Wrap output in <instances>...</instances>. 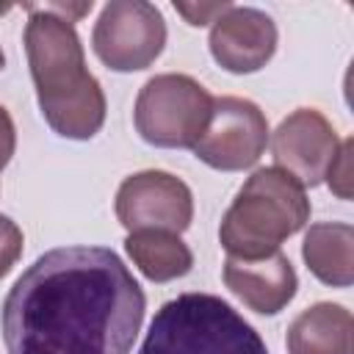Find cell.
<instances>
[{"mask_svg":"<svg viewBox=\"0 0 354 354\" xmlns=\"http://www.w3.org/2000/svg\"><path fill=\"white\" fill-rule=\"evenodd\" d=\"M147 296L105 246L50 249L28 266L3 301L8 354H130Z\"/></svg>","mask_w":354,"mask_h":354,"instance_id":"6da1fadb","label":"cell"},{"mask_svg":"<svg viewBox=\"0 0 354 354\" xmlns=\"http://www.w3.org/2000/svg\"><path fill=\"white\" fill-rule=\"evenodd\" d=\"M25 55L47 124L72 141H88L105 122V94L86 69L75 25L47 6H25Z\"/></svg>","mask_w":354,"mask_h":354,"instance_id":"7a4b0ae2","label":"cell"},{"mask_svg":"<svg viewBox=\"0 0 354 354\" xmlns=\"http://www.w3.org/2000/svg\"><path fill=\"white\" fill-rule=\"evenodd\" d=\"M310 221L304 185L277 166L257 169L227 207L218 241L230 257H266Z\"/></svg>","mask_w":354,"mask_h":354,"instance_id":"3957f363","label":"cell"},{"mask_svg":"<svg viewBox=\"0 0 354 354\" xmlns=\"http://www.w3.org/2000/svg\"><path fill=\"white\" fill-rule=\"evenodd\" d=\"M138 354H268L257 329L213 293H180L155 313Z\"/></svg>","mask_w":354,"mask_h":354,"instance_id":"277c9868","label":"cell"},{"mask_svg":"<svg viewBox=\"0 0 354 354\" xmlns=\"http://www.w3.org/2000/svg\"><path fill=\"white\" fill-rule=\"evenodd\" d=\"M213 111V97L191 75L166 72L149 77L133 108L138 136L160 149H194Z\"/></svg>","mask_w":354,"mask_h":354,"instance_id":"5b68a950","label":"cell"},{"mask_svg":"<svg viewBox=\"0 0 354 354\" xmlns=\"http://www.w3.org/2000/svg\"><path fill=\"white\" fill-rule=\"evenodd\" d=\"M166 44L163 14L147 0H111L91 33L97 58L113 72H138L155 64Z\"/></svg>","mask_w":354,"mask_h":354,"instance_id":"8992f818","label":"cell"},{"mask_svg":"<svg viewBox=\"0 0 354 354\" xmlns=\"http://www.w3.org/2000/svg\"><path fill=\"white\" fill-rule=\"evenodd\" d=\"M268 144L266 113L243 97H213L210 122L194 144V155L218 171L252 169Z\"/></svg>","mask_w":354,"mask_h":354,"instance_id":"52a82bcc","label":"cell"},{"mask_svg":"<svg viewBox=\"0 0 354 354\" xmlns=\"http://www.w3.org/2000/svg\"><path fill=\"white\" fill-rule=\"evenodd\" d=\"M113 210L127 232L166 230L180 235L191 227L194 196L180 177L160 169H147L122 180Z\"/></svg>","mask_w":354,"mask_h":354,"instance_id":"ba28073f","label":"cell"},{"mask_svg":"<svg viewBox=\"0 0 354 354\" xmlns=\"http://www.w3.org/2000/svg\"><path fill=\"white\" fill-rule=\"evenodd\" d=\"M337 133L315 108H296L279 122L271 136V155L277 169L296 177L304 188L318 185L337 155Z\"/></svg>","mask_w":354,"mask_h":354,"instance_id":"9c48e42d","label":"cell"},{"mask_svg":"<svg viewBox=\"0 0 354 354\" xmlns=\"http://www.w3.org/2000/svg\"><path fill=\"white\" fill-rule=\"evenodd\" d=\"M210 53L216 64L232 75L263 69L277 50L274 19L252 6H230L210 28Z\"/></svg>","mask_w":354,"mask_h":354,"instance_id":"30bf717a","label":"cell"},{"mask_svg":"<svg viewBox=\"0 0 354 354\" xmlns=\"http://www.w3.org/2000/svg\"><path fill=\"white\" fill-rule=\"evenodd\" d=\"M221 277H224V285L249 310L260 315H277L279 310H285L299 288L296 271L279 249L266 257H254V260L227 254Z\"/></svg>","mask_w":354,"mask_h":354,"instance_id":"8fae6325","label":"cell"},{"mask_svg":"<svg viewBox=\"0 0 354 354\" xmlns=\"http://www.w3.org/2000/svg\"><path fill=\"white\" fill-rule=\"evenodd\" d=\"M285 346L288 354H354V318L343 304L318 301L290 321Z\"/></svg>","mask_w":354,"mask_h":354,"instance_id":"7c38bea8","label":"cell"},{"mask_svg":"<svg viewBox=\"0 0 354 354\" xmlns=\"http://www.w3.org/2000/svg\"><path fill=\"white\" fill-rule=\"evenodd\" d=\"M307 268L332 288L354 282V227L343 221H318L307 230L301 243Z\"/></svg>","mask_w":354,"mask_h":354,"instance_id":"4fadbf2b","label":"cell"},{"mask_svg":"<svg viewBox=\"0 0 354 354\" xmlns=\"http://www.w3.org/2000/svg\"><path fill=\"white\" fill-rule=\"evenodd\" d=\"M124 249L130 260L138 266V271L152 282H171L191 271L194 254L180 241L177 232L166 230H138L130 232L124 241Z\"/></svg>","mask_w":354,"mask_h":354,"instance_id":"5bb4252c","label":"cell"},{"mask_svg":"<svg viewBox=\"0 0 354 354\" xmlns=\"http://www.w3.org/2000/svg\"><path fill=\"white\" fill-rule=\"evenodd\" d=\"M351 147H354L351 138L340 141L337 155H335V160L329 163V169L324 174L332 194L340 196V199H351Z\"/></svg>","mask_w":354,"mask_h":354,"instance_id":"9a60e30c","label":"cell"},{"mask_svg":"<svg viewBox=\"0 0 354 354\" xmlns=\"http://www.w3.org/2000/svg\"><path fill=\"white\" fill-rule=\"evenodd\" d=\"M19 254H22V230L8 216H0V279L11 271Z\"/></svg>","mask_w":354,"mask_h":354,"instance_id":"2e32d148","label":"cell"},{"mask_svg":"<svg viewBox=\"0 0 354 354\" xmlns=\"http://www.w3.org/2000/svg\"><path fill=\"white\" fill-rule=\"evenodd\" d=\"M232 3L230 0H221V3H174V11L185 17L188 25H207V22H216Z\"/></svg>","mask_w":354,"mask_h":354,"instance_id":"e0dca14e","label":"cell"},{"mask_svg":"<svg viewBox=\"0 0 354 354\" xmlns=\"http://www.w3.org/2000/svg\"><path fill=\"white\" fill-rule=\"evenodd\" d=\"M14 147H17L14 119H11V113L0 105V171L8 166V160H11V155H14Z\"/></svg>","mask_w":354,"mask_h":354,"instance_id":"ac0fdd59","label":"cell"},{"mask_svg":"<svg viewBox=\"0 0 354 354\" xmlns=\"http://www.w3.org/2000/svg\"><path fill=\"white\" fill-rule=\"evenodd\" d=\"M6 66V55H3V47H0V69Z\"/></svg>","mask_w":354,"mask_h":354,"instance_id":"d6986e66","label":"cell"},{"mask_svg":"<svg viewBox=\"0 0 354 354\" xmlns=\"http://www.w3.org/2000/svg\"><path fill=\"white\" fill-rule=\"evenodd\" d=\"M8 8H11V6H0V14H6V11H8Z\"/></svg>","mask_w":354,"mask_h":354,"instance_id":"ffe728a7","label":"cell"}]
</instances>
